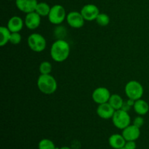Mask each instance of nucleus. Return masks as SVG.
I'll return each mask as SVG.
<instances>
[{"label": "nucleus", "instance_id": "b1692460", "mask_svg": "<svg viewBox=\"0 0 149 149\" xmlns=\"http://www.w3.org/2000/svg\"><path fill=\"white\" fill-rule=\"evenodd\" d=\"M133 125L141 129V127H142L143 125H144V119L142 116L139 115V116L135 118L133 122Z\"/></svg>", "mask_w": 149, "mask_h": 149}, {"label": "nucleus", "instance_id": "39448f33", "mask_svg": "<svg viewBox=\"0 0 149 149\" xmlns=\"http://www.w3.org/2000/svg\"><path fill=\"white\" fill-rule=\"evenodd\" d=\"M113 125L119 130H124L130 125L131 118L127 111L123 109L115 111L112 117Z\"/></svg>", "mask_w": 149, "mask_h": 149}, {"label": "nucleus", "instance_id": "7ed1b4c3", "mask_svg": "<svg viewBox=\"0 0 149 149\" xmlns=\"http://www.w3.org/2000/svg\"><path fill=\"white\" fill-rule=\"evenodd\" d=\"M125 91L128 98L137 100L142 97L143 95V87L139 81L131 80L127 83Z\"/></svg>", "mask_w": 149, "mask_h": 149}, {"label": "nucleus", "instance_id": "aec40b11", "mask_svg": "<svg viewBox=\"0 0 149 149\" xmlns=\"http://www.w3.org/2000/svg\"><path fill=\"white\" fill-rule=\"evenodd\" d=\"M55 143L51 140L45 139L41 140L38 144V148L39 149H56Z\"/></svg>", "mask_w": 149, "mask_h": 149}, {"label": "nucleus", "instance_id": "4468645a", "mask_svg": "<svg viewBox=\"0 0 149 149\" xmlns=\"http://www.w3.org/2000/svg\"><path fill=\"white\" fill-rule=\"evenodd\" d=\"M23 24H25L24 21L21 17L19 16H13L8 20L7 27L11 32H20L23 28Z\"/></svg>", "mask_w": 149, "mask_h": 149}, {"label": "nucleus", "instance_id": "4be33fe9", "mask_svg": "<svg viewBox=\"0 0 149 149\" xmlns=\"http://www.w3.org/2000/svg\"><path fill=\"white\" fill-rule=\"evenodd\" d=\"M96 23L100 26H106L110 23V17L106 13H100L95 19Z\"/></svg>", "mask_w": 149, "mask_h": 149}, {"label": "nucleus", "instance_id": "dca6fc26", "mask_svg": "<svg viewBox=\"0 0 149 149\" xmlns=\"http://www.w3.org/2000/svg\"><path fill=\"white\" fill-rule=\"evenodd\" d=\"M134 110L140 116L146 115L149 111V105L146 100L143 99L135 100V104L133 106Z\"/></svg>", "mask_w": 149, "mask_h": 149}, {"label": "nucleus", "instance_id": "0eeeda50", "mask_svg": "<svg viewBox=\"0 0 149 149\" xmlns=\"http://www.w3.org/2000/svg\"><path fill=\"white\" fill-rule=\"evenodd\" d=\"M110 91L107 88L103 87H100L96 88L93 91L92 95V98L95 103L97 104H102V103H108L109 98L111 97Z\"/></svg>", "mask_w": 149, "mask_h": 149}, {"label": "nucleus", "instance_id": "6e6552de", "mask_svg": "<svg viewBox=\"0 0 149 149\" xmlns=\"http://www.w3.org/2000/svg\"><path fill=\"white\" fill-rule=\"evenodd\" d=\"M66 21L68 24L74 29H80L84 24V17L81 13L77 11L70 12L66 16Z\"/></svg>", "mask_w": 149, "mask_h": 149}, {"label": "nucleus", "instance_id": "f03ea898", "mask_svg": "<svg viewBox=\"0 0 149 149\" xmlns=\"http://www.w3.org/2000/svg\"><path fill=\"white\" fill-rule=\"evenodd\" d=\"M39 91L45 95H52L58 88L57 81L50 74H41L37 80Z\"/></svg>", "mask_w": 149, "mask_h": 149}, {"label": "nucleus", "instance_id": "412c9836", "mask_svg": "<svg viewBox=\"0 0 149 149\" xmlns=\"http://www.w3.org/2000/svg\"><path fill=\"white\" fill-rule=\"evenodd\" d=\"M39 70L41 74H50L52 70V65L49 61H43L39 65Z\"/></svg>", "mask_w": 149, "mask_h": 149}, {"label": "nucleus", "instance_id": "f257e3e1", "mask_svg": "<svg viewBox=\"0 0 149 149\" xmlns=\"http://www.w3.org/2000/svg\"><path fill=\"white\" fill-rule=\"evenodd\" d=\"M69 55L70 45L63 39H58L51 46V58L55 62H63L68 58Z\"/></svg>", "mask_w": 149, "mask_h": 149}, {"label": "nucleus", "instance_id": "bb28decb", "mask_svg": "<svg viewBox=\"0 0 149 149\" xmlns=\"http://www.w3.org/2000/svg\"><path fill=\"white\" fill-rule=\"evenodd\" d=\"M118 149H125V148H118Z\"/></svg>", "mask_w": 149, "mask_h": 149}, {"label": "nucleus", "instance_id": "f3484780", "mask_svg": "<svg viewBox=\"0 0 149 149\" xmlns=\"http://www.w3.org/2000/svg\"><path fill=\"white\" fill-rule=\"evenodd\" d=\"M108 103L116 111L122 109L125 102H124L123 99H122V97L119 95L113 94L111 95Z\"/></svg>", "mask_w": 149, "mask_h": 149}, {"label": "nucleus", "instance_id": "1a4fd4ad", "mask_svg": "<svg viewBox=\"0 0 149 149\" xmlns=\"http://www.w3.org/2000/svg\"><path fill=\"white\" fill-rule=\"evenodd\" d=\"M80 13L84 17V20L87 21H92L94 20H95L97 15L100 14V10L98 7L95 4H87L83 6Z\"/></svg>", "mask_w": 149, "mask_h": 149}, {"label": "nucleus", "instance_id": "a878e982", "mask_svg": "<svg viewBox=\"0 0 149 149\" xmlns=\"http://www.w3.org/2000/svg\"><path fill=\"white\" fill-rule=\"evenodd\" d=\"M59 149H71V148L68 146H63V147H61V148H59Z\"/></svg>", "mask_w": 149, "mask_h": 149}, {"label": "nucleus", "instance_id": "9b49d317", "mask_svg": "<svg viewBox=\"0 0 149 149\" xmlns=\"http://www.w3.org/2000/svg\"><path fill=\"white\" fill-rule=\"evenodd\" d=\"M25 26L30 30H35L41 24V16L36 12L26 14L24 20Z\"/></svg>", "mask_w": 149, "mask_h": 149}, {"label": "nucleus", "instance_id": "423d86ee", "mask_svg": "<svg viewBox=\"0 0 149 149\" xmlns=\"http://www.w3.org/2000/svg\"><path fill=\"white\" fill-rule=\"evenodd\" d=\"M66 16L65 8L61 4H55L51 7L50 12L47 17L49 21L52 24L59 25L66 19Z\"/></svg>", "mask_w": 149, "mask_h": 149}, {"label": "nucleus", "instance_id": "393cba45", "mask_svg": "<svg viewBox=\"0 0 149 149\" xmlns=\"http://www.w3.org/2000/svg\"><path fill=\"white\" fill-rule=\"evenodd\" d=\"M136 147L135 141H127L124 148L125 149H136Z\"/></svg>", "mask_w": 149, "mask_h": 149}, {"label": "nucleus", "instance_id": "9d476101", "mask_svg": "<svg viewBox=\"0 0 149 149\" xmlns=\"http://www.w3.org/2000/svg\"><path fill=\"white\" fill-rule=\"evenodd\" d=\"M37 4V0H15L17 8L26 14L34 12Z\"/></svg>", "mask_w": 149, "mask_h": 149}, {"label": "nucleus", "instance_id": "ddd939ff", "mask_svg": "<svg viewBox=\"0 0 149 149\" xmlns=\"http://www.w3.org/2000/svg\"><path fill=\"white\" fill-rule=\"evenodd\" d=\"M115 111L116 110L109 103H102V104H99L97 106V114L101 119H112Z\"/></svg>", "mask_w": 149, "mask_h": 149}, {"label": "nucleus", "instance_id": "cd10ccee", "mask_svg": "<svg viewBox=\"0 0 149 149\" xmlns=\"http://www.w3.org/2000/svg\"><path fill=\"white\" fill-rule=\"evenodd\" d=\"M8 1H13V0H8Z\"/></svg>", "mask_w": 149, "mask_h": 149}, {"label": "nucleus", "instance_id": "2eb2a0df", "mask_svg": "<svg viewBox=\"0 0 149 149\" xmlns=\"http://www.w3.org/2000/svg\"><path fill=\"white\" fill-rule=\"evenodd\" d=\"M126 142V140L125 139L123 135L120 134H113L109 138V146L113 149L124 148Z\"/></svg>", "mask_w": 149, "mask_h": 149}, {"label": "nucleus", "instance_id": "5701e85b", "mask_svg": "<svg viewBox=\"0 0 149 149\" xmlns=\"http://www.w3.org/2000/svg\"><path fill=\"white\" fill-rule=\"evenodd\" d=\"M21 39V35L19 33V32H12L10 39V43H11L12 45H17L20 43Z\"/></svg>", "mask_w": 149, "mask_h": 149}, {"label": "nucleus", "instance_id": "a211bd4d", "mask_svg": "<svg viewBox=\"0 0 149 149\" xmlns=\"http://www.w3.org/2000/svg\"><path fill=\"white\" fill-rule=\"evenodd\" d=\"M12 32L6 26L0 27V46L4 47L10 42Z\"/></svg>", "mask_w": 149, "mask_h": 149}, {"label": "nucleus", "instance_id": "20e7f679", "mask_svg": "<svg viewBox=\"0 0 149 149\" xmlns=\"http://www.w3.org/2000/svg\"><path fill=\"white\" fill-rule=\"evenodd\" d=\"M27 43L29 48L35 52H41L44 51L47 46L45 38L40 33H34L28 37Z\"/></svg>", "mask_w": 149, "mask_h": 149}, {"label": "nucleus", "instance_id": "6ab92c4d", "mask_svg": "<svg viewBox=\"0 0 149 149\" xmlns=\"http://www.w3.org/2000/svg\"><path fill=\"white\" fill-rule=\"evenodd\" d=\"M51 7L47 3L42 1V2H38L35 12L37 13L41 17H46V16H48Z\"/></svg>", "mask_w": 149, "mask_h": 149}, {"label": "nucleus", "instance_id": "f8f14e48", "mask_svg": "<svg viewBox=\"0 0 149 149\" xmlns=\"http://www.w3.org/2000/svg\"><path fill=\"white\" fill-rule=\"evenodd\" d=\"M122 135L126 141H135L141 135L140 128L134 125H130L124 130H122Z\"/></svg>", "mask_w": 149, "mask_h": 149}]
</instances>
